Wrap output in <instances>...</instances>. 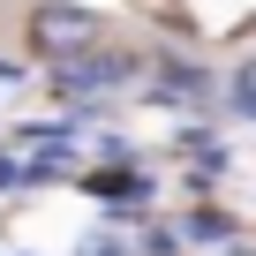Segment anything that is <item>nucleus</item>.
<instances>
[{"label": "nucleus", "instance_id": "1", "mask_svg": "<svg viewBox=\"0 0 256 256\" xmlns=\"http://www.w3.org/2000/svg\"><path fill=\"white\" fill-rule=\"evenodd\" d=\"M90 30H98V23H90V16H68V8H46V16H38V46H60V38L83 46Z\"/></svg>", "mask_w": 256, "mask_h": 256}, {"label": "nucleus", "instance_id": "2", "mask_svg": "<svg viewBox=\"0 0 256 256\" xmlns=\"http://www.w3.org/2000/svg\"><path fill=\"white\" fill-rule=\"evenodd\" d=\"M128 76V60H76V68H60V83H120Z\"/></svg>", "mask_w": 256, "mask_h": 256}, {"label": "nucleus", "instance_id": "3", "mask_svg": "<svg viewBox=\"0 0 256 256\" xmlns=\"http://www.w3.org/2000/svg\"><path fill=\"white\" fill-rule=\"evenodd\" d=\"M234 106H241V113H248V120H256V60H248V68H241V76H234Z\"/></svg>", "mask_w": 256, "mask_h": 256}]
</instances>
